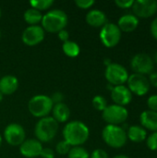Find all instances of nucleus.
Segmentation results:
<instances>
[{"label": "nucleus", "mask_w": 157, "mask_h": 158, "mask_svg": "<svg viewBox=\"0 0 157 158\" xmlns=\"http://www.w3.org/2000/svg\"><path fill=\"white\" fill-rule=\"evenodd\" d=\"M90 136L89 128L81 121L73 120L67 123L63 129V138L71 147L85 143Z\"/></svg>", "instance_id": "obj_1"}, {"label": "nucleus", "mask_w": 157, "mask_h": 158, "mask_svg": "<svg viewBox=\"0 0 157 158\" xmlns=\"http://www.w3.org/2000/svg\"><path fill=\"white\" fill-rule=\"evenodd\" d=\"M68 15L61 9H52L43 15L42 27L44 31L59 32L68 25Z\"/></svg>", "instance_id": "obj_2"}, {"label": "nucleus", "mask_w": 157, "mask_h": 158, "mask_svg": "<svg viewBox=\"0 0 157 158\" xmlns=\"http://www.w3.org/2000/svg\"><path fill=\"white\" fill-rule=\"evenodd\" d=\"M58 131V123L52 117H44L38 120L35 125L34 133L37 140L41 143L52 141Z\"/></svg>", "instance_id": "obj_3"}, {"label": "nucleus", "mask_w": 157, "mask_h": 158, "mask_svg": "<svg viewBox=\"0 0 157 158\" xmlns=\"http://www.w3.org/2000/svg\"><path fill=\"white\" fill-rule=\"evenodd\" d=\"M102 138L108 146L115 149L123 147L128 140L126 131L116 125H106L102 131Z\"/></svg>", "instance_id": "obj_4"}, {"label": "nucleus", "mask_w": 157, "mask_h": 158, "mask_svg": "<svg viewBox=\"0 0 157 158\" xmlns=\"http://www.w3.org/2000/svg\"><path fill=\"white\" fill-rule=\"evenodd\" d=\"M54 104L48 95L37 94L31 98L28 104V108L30 113L35 118H44L52 112Z\"/></svg>", "instance_id": "obj_5"}, {"label": "nucleus", "mask_w": 157, "mask_h": 158, "mask_svg": "<svg viewBox=\"0 0 157 158\" xmlns=\"http://www.w3.org/2000/svg\"><path fill=\"white\" fill-rule=\"evenodd\" d=\"M102 117L107 125L118 126L127 120L129 112L125 106L113 104L105 107V109L102 112Z\"/></svg>", "instance_id": "obj_6"}, {"label": "nucleus", "mask_w": 157, "mask_h": 158, "mask_svg": "<svg viewBox=\"0 0 157 158\" xmlns=\"http://www.w3.org/2000/svg\"><path fill=\"white\" fill-rule=\"evenodd\" d=\"M129 72L125 67L118 63H111L105 68V77L109 84L113 86L124 85L129 79Z\"/></svg>", "instance_id": "obj_7"}, {"label": "nucleus", "mask_w": 157, "mask_h": 158, "mask_svg": "<svg viewBox=\"0 0 157 158\" xmlns=\"http://www.w3.org/2000/svg\"><path fill=\"white\" fill-rule=\"evenodd\" d=\"M100 40L102 44L107 47L112 48L118 44L121 39V31L117 24L112 22H107L105 24L99 33Z\"/></svg>", "instance_id": "obj_8"}, {"label": "nucleus", "mask_w": 157, "mask_h": 158, "mask_svg": "<svg viewBox=\"0 0 157 158\" xmlns=\"http://www.w3.org/2000/svg\"><path fill=\"white\" fill-rule=\"evenodd\" d=\"M130 67L131 69L136 74L146 75L151 74L155 68L154 59L147 54H137L135 55L130 60Z\"/></svg>", "instance_id": "obj_9"}, {"label": "nucleus", "mask_w": 157, "mask_h": 158, "mask_svg": "<svg viewBox=\"0 0 157 158\" xmlns=\"http://www.w3.org/2000/svg\"><path fill=\"white\" fill-rule=\"evenodd\" d=\"M128 88L132 94L137 96H143L148 94L150 91V82L146 76L141 74H131L129 76L127 81Z\"/></svg>", "instance_id": "obj_10"}, {"label": "nucleus", "mask_w": 157, "mask_h": 158, "mask_svg": "<svg viewBox=\"0 0 157 158\" xmlns=\"http://www.w3.org/2000/svg\"><path fill=\"white\" fill-rule=\"evenodd\" d=\"M25 131L23 127L18 123L8 124L4 131V138L6 142L12 146H19L25 141Z\"/></svg>", "instance_id": "obj_11"}, {"label": "nucleus", "mask_w": 157, "mask_h": 158, "mask_svg": "<svg viewBox=\"0 0 157 158\" xmlns=\"http://www.w3.org/2000/svg\"><path fill=\"white\" fill-rule=\"evenodd\" d=\"M133 15L138 19H148L157 12L156 0H137L134 1L132 6Z\"/></svg>", "instance_id": "obj_12"}, {"label": "nucleus", "mask_w": 157, "mask_h": 158, "mask_svg": "<svg viewBox=\"0 0 157 158\" xmlns=\"http://www.w3.org/2000/svg\"><path fill=\"white\" fill-rule=\"evenodd\" d=\"M22 42L28 46H35L42 43L44 39V30L39 25L27 27L21 36Z\"/></svg>", "instance_id": "obj_13"}, {"label": "nucleus", "mask_w": 157, "mask_h": 158, "mask_svg": "<svg viewBox=\"0 0 157 158\" xmlns=\"http://www.w3.org/2000/svg\"><path fill=\"white\" fill-rule=\"evenodd\" d=\"M43 148L42 143L37 139H28L19 145V153L24 157L35 158L40 156Z\"/></svg>", "instance_id": "obj_14"}, {"label": "nucleus", "mask_w": 157, "mask_h": 158, "mask_svg": "<svg viewBox=\"0 0 157 158\" xmlns=\"http://www.w3.org/2000/svg\"><path fill=\"white\" fill-rule=\"evenodd\" d=\"M111 98L115 105L126 106L130 104L132 100V94L125 85L114 86L111 91Z\"/></svg>", "instance_id": "obj_15"}, {"label": "nucleus", "mask_w": 157, "mask_h": 158, "mask_svg": "<svg viewBox=\"0 0 157 158\" xmlns=\"http://www.w3.org/2000/svg\"><path fill=\"white\" fill-rule=\"evenodd\" d=\"M139 22V19L133 14H125L119 18L117 25L121 32H131L138 28Z\"/></svg>", "instance_id": "obj_16"}, {"label": "nucleus", "mask_w": 157, "mask_h": 158, "mask_svg": "<svg viewBox=\"0 0 157 158\" xmlns=\"http://www.w3.org/2000/svg\"><path fill=\"white\" fill-rule=\"evenodd\" d=\"M19 87V81L13 75H6L0 79V92L1 94L9 95L14 94Z\"/></svg>", "instance_id": "obj_17"}, {"label": "nucleus", "mask_w": 157, "mask_h": 158, "mask_svg": "<svg viewBox=\"0 0 157 158\" xmlns=\"http://www.w3.org/2000/svg\"><path fill=\"white\" fill-rule=\"evenodd\" d=\"M86 22L95 28L103 27L107 23L106 15L100 9H92L86 15Z\"/></svg>", "instance_id": "obj_18"}, {"label": "nucleus", "mask_w": 157, "mask_h": 158, "mask_svg": "<svg viewBox=\"0 0 157 158\" xmlns=\"http://www.w3.org/2000/svg\"><path fill=\"white\" fill-rule=\"evenodd\" d=\"M140 122L142 127L153 132L157 131V112L145 110L140 115Z\"/></svg>", "instance_id": "obj_19"}, {"label": "nucleus", "mask_w": 157, "mask_h": 158, "mask_svg": "<svg viewBox=\"0 0 157 158\" xmlns=\"http://www.w3.org/2000/svg\"><path fill=\"white\" fill-rule=\"evenodd\" d=\"M52 113H53L52 118L57 123L66 122V121H68V119L70 117V110H69L68 106L64 103H59V104L54 105Z\"/></svg>", "instance_id": "obj_20"}, {"label": "nucleus", "mask_w": 157, "mask_h": 158, "mask_svg": "<svg viewBox=\"0 0 157 158\" xmlns=\"http://www.w3.org/2000/svg\"><path fill=\"white\" fill-rule=\"evenodd\" d=\"M127 138L130 140L132 143H140L146 140L147 138V131L144 128L138 125H132L128 129Z\"/></svg>", "instance_id": "obj_21"}, {"label": "nucleus", "mask_w": 157, "mask_h": 158, "mask_svg": "<svg viewBox=\"0 0 157 158\" xmlns=\"http://www.w3.org/2000/svg\"><path fill=\"white\" fill-rule=\"evenodd\" d=\"M24 20L30 24V26L32 25H38L39 22L42 21L43 19V14L41 13V11L35 9V8H29L25 11L24 15H23Z\"/></svg>", "instance_id": "obj_22"}, {"label": "nucleus", "mask_w": 157, "mask_h": 158, "mask_svg": "<svg viewBox=\"0 0 157 158\" xmlns=\"http://www.w3.org/2000/svg\"><path fill=\"white\" fill-rule=\"evenodd\" d=\"M62 50L64 52V54L69 57H76L79 56L81 48L79 46V44L76 42L73 41H67L65 43H63L62 44Z\"/></svg>", "instance_id": "obj_23"}, {"label": "nucleus", "mask_w": 157, "mask_h": 158, "mask_svg": "<svg viewBox=\"0 0 157 158\" xmlns=\"http://www.w3.org/2000/svg\"><path fill=\"white\" fill-rule=\"evenodd\" d=\"M68 158H90V154L82 148L81 146H74L71 147L70 151L68 154Z\"/></svg>", "instance_id": "obj_24"}, {"label": "nucleus", "mask_w": 157, "mask_h": 158, "mask_svg": "<svg viewBox=\"0 0 157 158\" xmlns=\"http://www.w3.org/2000/svg\"><path fill=\"white\" fill-rule=\"evenodd\" d=\"M54 4L53 0H31L30 5L32 8H35L39 11L48 9Z\"/></svg>", "instance_id": "obj_25"}, {"label": "nucleus", "mask_w": 157, "mask_h": 158, "mask_svg": "<svg viewBox=\"0 0 157 158\" xmlns=\"http://www.w3.org/2000/svg\"><path fill=\"white\" fill-rule=\"evenodd\" d=\"M92 103H93V107H94L96 110L102 111V112H103V111L105 109V107L107 106L106 99H105L104 96H102V95H96V96H94L93 99V101H92Z\"/></svg>", "instance_id": "obj_26"}, {"label": "nucleus", "mask_w": 157, "mask_h": 158, "mask_svg": "<svg viewBox=\"0 0 157 158\" xmlns=\"http://www.w3.org/2000/svg\"><path fill=\"white\" fill-rule=\"evenodd\" d=\"M70 149H71V146L67 142H65L64 140L60 141L59 143H57V144L56 146V150L57 154H59L61 156L68 155V152L70 151Z\"/></svg>", "instance_id": "obj_27"}, {"label": "nucleus", "mask_w": 157, "mask_h": 158, "mask_svg": "<svg viewBox=\"0 0 157 158\" xmlns=\"http://www.w3.org/2000/svg\"><path fill=\"white\" fill-rule=\"evenodd\" d=\"M147 147L151 151H157V131L152 132L146 139Z\"/></svg>", "instance_id": "obj_28"}, {"label": "nucleus", "mask_w": 157, "mask_h": 158, "mask_svg": "<svg viewBox=\"0 0 157 158\" xmlns=\"http://www.w3.org/2000/svg\"><path fill=\"white\" fill-rule=\"evenodd\" d=\"M94 3L95 2L93 0H76L75 1V4L77 5V6L82 9H88L92 7L94 5Z\"/></svg>", "instance_id": "obj_29"}, {"label": "nucleus", "mask_w": 157, "mask_h": 158, "mask_svg": "<svg viewBox=\"0 0 157 158\" xmlns=\"http://www.w3.org/2000/svg\"><path fill=\"white\" fill-rule=\"evenodd\" d=\"M147 106L149 110L157 112V94H153L147 99Z\"/></svg>", "instance_id": "obj_30"}, {"label": "nucleus", "mask_w": 157, "mask_h": 158, "mask_svg": "<svg viewBox=\"0 0 157 158\" xmlns=\"http://www.w3.org/2000/svg\"><path fill=\"white\" fill-rule=\"evenodd\" d=\"M134 1L133 0H116L115 4L120 8H130L132 6Z\"/></svg>", "instance_id": "obj_31"}, {"label": "nucleus", "mask_w": 157, "mask_h": 158, "mask_svg": "<svg viewBox=\"0 0 157 158\" xmlns=\"http://www.w3.org/2000/svg\"><path fill=\"white\" fill-rule=\"evenodd\" d=\"M90 158H109L108 157V154L103 150V149H96L94 150L91 156H90Z\"/></svg>", "instance_id": "obj_32"}, {"label": "nucleus", "mask_w": 157, "mask_h": 158, "mask_svg": "<svg viewBox=\"0 0 157 158\" xmlns=\"http://www.w3.org/2000/svg\"><path fill=\"white\" fill-rule=\"evenodd\" d=\"M52 102L54 105L56 104H59V103H63V100H64V95L63 94L59 93V92H56V93H54L52 94V96H50Z\"/></svg>", "instance_id": "obj_33"}, {"label": "nucleus", "mask_w": 157, "mask_h": 158, "mask_svg": "<svg viewBox=\"0 0 157 158\" xmlns=\"http://www.w3.org/2000/svg\"><path fill=\"white\" fill-rule=\"evenodd\" d=\"M40 156L42 158H55V152L51 148H43Z\"/></svg>", "instance_id": "obj_34"}, {"label": "nucleus", "mask_w": 157, "mask_h": 158, "mask_svg": "<svg viewBox=\"0 0 157 158\" xmlns=\"http://www.w3.org/2000/svg\"><path fill=\"white\" fill-rule=\"evenodd\" d=\"M150 31H151V34L153 35V37L157 41V17L151 23Z\"/></svg>", "instance_id": "obj_35"}, {"label": "nucleus", "mask_w": 157, "mask_h": 158, "mask_svg": "<svg viewBox=\"0 0 157 158\" xmlns=\"http://www.w3.org/2000/svg\"><path fill=\"white\" fill-rule=\"evenodd\" d=\"M57 34H58V38H59V40H61L63 43H65V42H67V41H68V38H69V33H68V31H67V30H62V31H60L59 32H57Z\"/></svg>", "instance_id": "obj_36"}, {"label": "nucleus", "mask_w": 157, "mask_h": 158, "mask_svg": "<svg viewBox=\"0 0 157 158\" xmlns=\"http://www.w3.org/2000/svg\"><path fill=\"white\" fill-rule=\"evenodd\" d=\"M149 82H150V85L154 86L157 88V71L155 72H152L150 75H149Z\"/></svg>", "instance_id": "obj_37"}, {"label": "nucleus", "mask_w": 157, "mask_h": 158, "mask_svg": "<svg viewBox=\"0 0 157 158\" xmlns=\"http://www.w3.org/2000/svg\"><path fill=\"white\" fill-rule=\"evenodd\" d=\"M104 63H105V67H107V66H109L112 62L110 61V59H109V58H105V61H104Z\"/></svg>", "instance_id": "obj_38"}, {"label": "nucleus", "mask_w": 157, "mask_h": 158, "mask_svg": "<svg viewBox=\"0 0 157 158\" xmlns=\"http://www.w3.org/2000/svg\"><path fill=\"white\" fill-rule=\"evenodd\" d=\"M113 158H130V157H129V156H125V155H118V156H114Z\"/></svg>", "instance_id": "obj_39"}, {"label": "nucleus", "mask_w": 157, "mask_h": 158, "mask_svg": "<svg viewBox=\"0 0 157 158\" xmlns=\"http://www.w3.org/2000/svg\"><path fill=\"white\" fill-rule=\"evenodd\" d=\"M2 100H3V94H2L1 92H0V102H1Z\"/></svg>", "instance_id": "obj_40"}, {"label": "nucleus", "mask_w": 157, "mask_h": 158, "mask_svg": "<svg viewBox=\"0 0 157 158\" xmlns=\"http://www.w3.org/2000/svg\"><path fill=\"white\" fill-rule=\"evenodd\" d=\"M155 62H157V52L155 53Z\"/></svg>", "instance_id": "obj_41"}, {"label": "nucleus", "mask_w": 157, "mask_h": 158, "mask_svg": "<svg viewBox=\"0 0 157 158\" xmlns=\"http://www.w3.org/2000/svg\"><path fill=\"white\" fill-rule=\"evenodd\" d=\"M1 144H2V137L0 135V146H1Z\"/></svg>", "instance_id": "obj_42"}, {"label": "nucleus", "mask_w": 157, "mask_h": 158, "mask_svg": "<svg viewBox=\"0 0 157 158\" xmlns=\"http://www.w3.org/2000/svg\"><path fill=\"white\" fill-rule=\"evenodd\" d=\"M0 18H1V9H0Z\"/></svg>", "instance_id": "obj_43"}, {"label": "nucleus", "mask_w": 157, "mask_h": 158, "mask_svg": "<svg viewBox=\"0 0 157 158\" xmlns=\"http://www.w3.org/2000/svg\"><path fill=\"white\" fill-rule=\"evenodd\" d=\"M0 38H1V32H0Z\"/></svg>", "instance_id": "obj_44"}]
</instances>
